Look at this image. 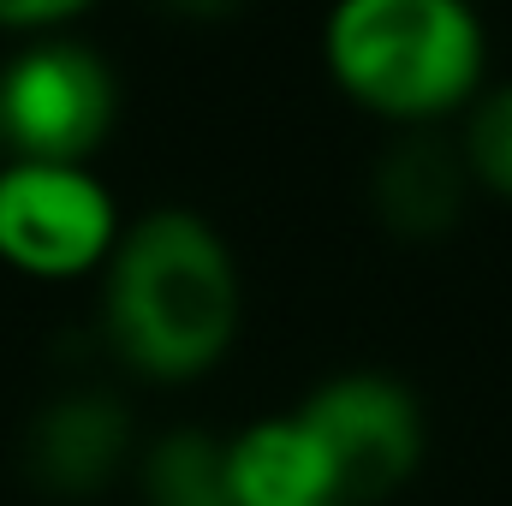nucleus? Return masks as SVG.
<instances>
[{
	"label": "nucleus",
	"instance_id": "f257e3e1",
	"mask_svg": "<svg viewBox=\"0 0 512 506\" xmlns=\"http://www.w3.org/2000/svg\"><path fill=\"white\" fill-rule=\"evenodd\" d=\"M108 340L137 376L191 381L239 334V268L227 239L191 209H155L108 251Z\"/></svg>",
	"mask_w": 512,
	"mask_h": 506
},
{
	"label": "nucleus",
	"instance_id": "f03ea898",
	"mask_svg": "<svg viewBox=\"0 0 512 506\" xmlns=\"http://www.w3.org/2000/svg\"><path fill=\"white\" fill-rule=\"evenodd\" d=\"M322 48L334 84L399 126L465 108L489 60L471 0H340Z\"/></svg>",
	"mask_w": 512,
	"mask_h": 506
},
{
	"label": "nucleus",
	"instance_id": "7ed1b4c3",
	"mask_svg": "<svg viewBox=\"0 0 512 506\" xmlns=\"http://www.w3.org/2000/svg\"><path fill=\"white\" fill-rule=\"evenodd\" d=\"M120 114L114 72L96 48L42 36L0 66V143L12 161L84 167Z\"/></svg>",
	"mask_w": 512,
	"mask_h": 506
},
{
	"label": "nucleus",
	"instance_id": "20e7f679",
	"mask_svg": "<svg viewBox=\"0 0 512 506\" xmlns=\"http://www.w3.org/2000/svg\"><path fill=\"white\" fill-rule=\"evenodd\" d=\"M298 423L310 429L334 506H364L393 495L417 465H423V405L411 399V387L376 370H352V376L322 381Z\"/></svg>",
	"mask_w": 512,
	"mask_h": 506
},
{
	"label": "nucleus",
	"instance_id": "39448f33",
	"mask_svg": "<svg viewBox=\"0 0 512 506\" xmlns=\"http://www.w3.org/2000/svg\"><path fill=\"white\" fill-rule=\"evenodd\" d=\"M120 239V209L90 167L6 161L0 167V262L30 280H78Z\"/></svg>",
	"mask_w": 512,
	"mask_h": 506
},
{
	"label": "nucleus",
	"instance_id": "423d86ee",
	"mask_svg": "<svg viewBox=\"0 0 512 506\" xmlns=\"http://www.w3.org/2000/svg\"><path fill=\"white\" fill-rule=\"evenodd\" d=\"M131 447V417L108 393H66L30 423V477L54 495H96Z\"/></svg>",
	"mask_w": 512,
	"mask_h": 506
},
{
	"label": "nucleus",
	"instance_id": "0eeeda50",
	"mask_svg": "<svg viewBox=\"0 0 512 506\" xmlns=\"http://www.w3.org/2000/svg\"><path fill=\"white\" fill-rule=\"evenodd\" d=\"M370 191H376L382 227L405 233V239H435L459 221L465 191H471V167L441 137H405L382 155Z\"/></svg>",
	"mask_w": 512,
	"mask_h": 506
},
{
	"label": "nucleus",
	"instance_id": "6e6552de",
	"mask_svg": "<svg viewBox=\"0 0 512 506\" xmlns=\"http://www.w3.org/2000/svg\"><path fill=\"white\" fill-rule=\"evenodd\" d=\"M227 483L233 506H334L328 465L298 417L251 423L227 441Z\"/></svg>",
	"mask_w": 512,
	"mask_h": 506
},
{
	"label": "nucleus",
	"instance_id": "1a4fd4ad",
	"mask_svg": "<svg viewBox=\"0 0 512 506\" xmlns=\"http://www.w3.org/2000/svg\"><path fill=\"white\" fill-rule=\"evenodd\" d=\"M143 495L149 506H233L227 483V441L203 429H179L149 447L143 459Z\"/></svg>",
	"mask_w": 512,
	"mask_h": 506
},
{
	"label": "nucleus",
	"instance_id": "9d476101",
	"mask_svg": "<svg viewBox=\"0 0 512 506\" xmlns=\"http://www.w3.org/2000/svg\"><path fill=\"white\" fill-rule=\"evenodd\" d=\"M465 167L477 185L512 197V84L489 90L471 114V131H465Z\"/></svg>",
	"mask_w": 512,
	"mask_h": 506
},
{
	"label": "nucleus",
	"instance_id": "9b49d317",
	"mask_svg": "<svg viewBox=\"0 0 512 506\" xmlns=\"http://www.w3.org/2000/svg\"><path fill=\"white\" fill-rule=\"evenodd\" d=\"M90 0H0V24L12 30H54L66 18H78Z\"/></svg>",
	"mask_w": 512,
	"mask_h": 506
},
{
	"label": "nucleus",
	"instance_id": "f8f14e48",
	"mask_svg": "<svg viewBox=\"0 0 512 506\" xmlns=\"http://www.w3.org/2000/svg\"><path fill=\"white\" fill-rule=\"evenodd\" d=\"M155 6H167V12H179V18H227L239 0H155Z\"/></svg>",
	"mask_w": 512,
	"mask_h": 506
}]
</instances>
